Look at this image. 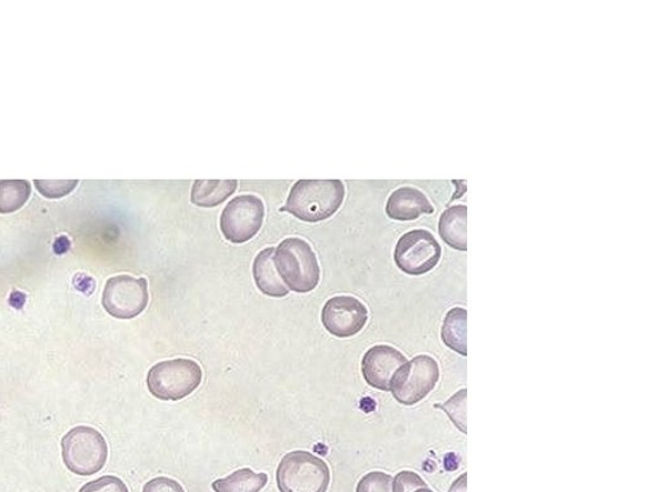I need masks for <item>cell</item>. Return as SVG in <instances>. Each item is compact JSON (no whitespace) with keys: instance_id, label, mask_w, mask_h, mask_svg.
I'll use <instances>...</instances> for the list:
<instances>
[{"instance_id":"10","label":"cell","mask_w":657,"mask_h":492,"mask_svg":"<svg viewBox=\"0 0 657 492\" xmlns=\"http://www.w3.org/2000/svg\"><path fill=\"white\" fill-rule=\"evenodd\" d=\"M368 319V308L354 297L331 298L321 312L323 328L339 339L357 335L362 331Z\"/></svg>"},{"instance_id":"9","label":"cell","mask_w":657,"mask_h":492,"mask_svg":"<svg viewBox=\"0 0 657 492\" xmlns=\"http://www.w3.org/2000/svg\"><path fill=\"white\" fill-rule=\"evenodd\" d=\"M149 302L148 282L121 274L107 281L102 304L108 314L119 320L136 319Z\"/></svg>"},{"instance_id":"24","label":"cell","mask_w":657,"mask_h":492,"mask_svg":"<svg viewBox=\"0 0 657 492\" xmlns=\"http://www.w3.org/2000/svg\"><path fill=\"white\" fill-rule=\"evenodd\" d=\"M143 492H186L179 482L169 478H157L146 483Z\"/></svg>"},{"instance_id":"5","label":"cell","mask_w":657,"mask_h":492,"mask_svg":"<svg viewBox=\"0 0 657 492\" xmlns=\"http://www.w3.org/2000/svg\"><path fill=\"white\" fill-rule=\"evenodd\" d=\"M62 458L66 466L79 476H91L107 462L108 446L101 432L78 426L62 439Z\"/></svg>"},{"instance_id":"20","label":"cell","mask_w":657,"mask_h":492,"mask_svg":"<svg viewBox=\"0 0 657 492\" xmlns=\"http://www.w3.org/2000/svg\"><path fill=\"white\" fill-rule=\"evenodd\" d=\"M356 492H394V478L385 472H370L360 480Z\"/></svg>"},{"instance_id":"2","label":"cell","mask_w":657,"mask_h":492,"mask_svg":"<svg viewBox=\"0 0 657 492\" xmlns=\"http://www.w3.org/2000/svg\"><path fill=\"white\" fill-rule=\"evenodd\" d=\"M276 265L287 288L296 293H310L319 285L318 257L303 239L282 240L276 249Z\"/></svg>"},{"instance_id":"23","label":"cell","mask_w":657,"mask_h":492,"mask_svg":"<svg viewBox=\"0 0 657 492\" xmlns=\"http://www.w3.org/2000/svg\"><path fill=\"white\" fill-rule=\"evenodd\" d=\"M427 483L411 471H404L398 473L394 479V492H414L420 488H426Z\"/></svg>"},{"instance_id":"15","label":"cell","mask_w":657,"mask_h":492,"mask_svg":"<svg viewBox=\"0 0 657 492\" xmlns=\"http://www.w3.org/2000/svg\"><path fill=\"white\" fill-rule=\"evenodd\" d=\"M237 187V180H196L190 200L198 207H216L235 193Z\"/></svg>"},{"instance_id":"8","label":"cell","mask_w":657,"mask_h":492,"mask_svg":"<svg viewBox=\"0 0 657 492\" xmlns=\"http://www.w3.org/2000/svg\"><path fill=\"white\" fill-rule=\"evenodd\" d=\"M265 204L251 194L232 198L220 217L222 235L235 244H242L257 235L262 228Z\"/></svg>"},{"instance_id":"26","label":"cell","mask_w":657,"mask_h":492,"mask_svg":"<svg viewBox=\"0 0 657 492\" xmlns=\"http://www.w3.org/2000/svg\"><path fill=\"white\" fill-rule=\"evenodd\" d=\"M414 492H435V491H432L428 486H426V488H420L418 490H415Z\"/></svg>"},{"instance_id":"13","label":"cell","mask_w":657,"mask_h":492,"mask_svg":"<svg viewBox=\"0 0 657 492\" xmlns=\"http://www.w3.org/2000/svg\"><path fill=\"white\" fill-rule=\"evenodd\" d=\"M253 278L262 294L282 298L289 294L276 265V248H266L255 258Z\"/></svg>"},{"instance_id":"21","label":"cell","mask_w":657,"mask_h":492,"mask_svg":"<svg viewBox=\"0 0 657 492\" xmlns=\"http://www.w3.org/2000/svg\"><path fill=\"white\" fill-rule=\"evenodd\" d=\"M36 185L41 194L47 198H62L71 193V191L77 188L78 181L77 180H68V181H46V180H36Z\"/></svg>"},{"instance_id":"25","label":"cell","mask_w":657,"mask_h":492,"mask_svg":"<svg viewBox=\"0 0 657 492\" xmlns=\"http://www.w3.org/2000/svg\"><path fill=\"white\" fill-rule=\"evenodd\" d=\"M468 474L465 473L460 479L454 483L450 489V492H467L468 483H467Z\"/></svg>"},{"instance_id":"11","label":"cell","mask_w":657,"mask_h":492,"mask_svg":"<svg viewBox=\"0 0 657 492\" xmlns=\"http://www.w3.org/2000/svg\"><path fill=\"white\" fill-rule=\"evenodd\" d=\"M407 362V358L394 347H372L362 358L364 379L374 389L390 391L396 372Z\"/></svg>"},{"instance_id":"22","label":"cell","mask_w":657,"mask_h":492,"mask_svg":"<svg viewBox=\"0 0 657 492\" xmlns=\"http://www.w3.org/2000/svg\"><path fill=\"white\" fill-rule=\"evenodd\" d=\"M79 492H129V489L119 478L103 476L88 482Z\"/></svg>"},{"instance_id":"19","label":"cell","mask_w":657,"mask_h":492,"mask_svg":"<svg viewBox=\"0 0 657 492\" xmlns=\"http://www.w3.org/2000/svg\"><path fill=\"white\" fill-rule=\"evenodd\" d=\"M467 389H462L459 393L455 394L450 400H448L445 404H437L436 408H440V410L445 411L448 416H450L451 421L455 423V426L459 429L462 433H467Z\"/></svg>"},{"instance_id":"17","label":"cell","mask_w":657,"mask_h":492,"mask_svg":"<svg viewBox=\"0 0 657 492\" xmlns=\"http://www.w3.org/2000/svg\"><path fill=\"white\" fill-rule=\"evenodd\" d=\"M268 482V474L243 469L231 473L227 479L216 480L212 489L215 492H260Z\"/></svg>"},{"instance_id":"14","label":"cell","mask_w":657,"mask_h":492,"mask_svg":"<svg viewBox=\"0 0 657 492\" xmlns=\"http://www.w3.org/2000/svg\"><path fill=\"white\" fill-rule=\"evenodd\" d=\"M468 208L454 205L448 208L439 219V235L454 249L468 250Z\"/></svg>"},{"instance_id":"1","label":"cell","mask_w":657,"mask_h":492,"mask_svg":"<svg viewBox=\"0 0 657 492\" xmlns=\"http://www.w3.org/2000/svg\"><path fill=\"white\" fill-rule=\"evenodd\" d=\"M345 195V183L340 180H298L280 211L306 222H319L339 210Z\"/></svg>"},{"instance_id":"3","label":"cell","mask_w":657,"mask_h":492,"mask_svg":"<svg viewBox=\"0 0 657 492\" xmlns=\"http://www.w3.org/2000/svg\"><path fill=\"white\" fill-rule=\"evenodd\" d=\"M202 376L201 365L179 358L153 365L148 372L147 385L155 398L163 402H178L201 385Z\"/></svg>"},{"instance_id":"6","label":"cell","mask_w":657,"mask_h":492,"mask_svg":"<svg viewBox=\"0 0 657 492\" xmlns=\"http://www.w3.org/2000/svg\"><path fill=\"white\" fill-rule=\"evenodd\" d=\"M438 381L439 365L435 358L418 355L396 372L390 391L399 404L410 406L426 399Z\"/></svg>"},{"instance_id":"18","label":"cell","mask_w":657,"mask_h":492,"mask_svg":"<svg viewBox=\"0 0 657 492\" xmlns=\"http://www.w3.org/2000/svg\"><path fill=\"white\" fill-rule=\"evenodd\" d=\"M31 195V187L24 180L0 181V213L7 214L21 210Z\"/></svg>"},{"instance_id":"12","label":"cell","mask_w":657,"mask_h":492,"mask_svg":"<svg viewBox=\"0 0 657 492\" xmlns=\"http://www.w3.org/2000/svg\"><path fill=\"white\" fill-rule=\"evenodd\" d=\"M387 214L397 221L418 220L422 214L435 213V207L420 190L404 187L394 191L388 198Z\"/></svg>"},{"instance_id":"7","label":"cell","mask_w":657,"mask_h":492,"mask_svg":"<svg viewBox=\"0 0 657 492\" xmlns=\"http://www.w3.org/2000/svg\"><path fill=\"white\" fill-rule=\"evenodd\" d=\"M442 258V247L427 230L406 232L398 240L395 250V262L399 270L410 277H421L435 270Z\"/></svg>"},{"instance_id":"16","label":"cell","mask_w":657,"mask_h":492,"mask_svg":"<svg viewBox=\"0 0 657 492\" xmlns=\"http://www.w3.org/2000/svg\"><path fill=\"white\" fill-rule=\"evenodd\" d=\"M444 343L464 357L468 355V312L464 308H452L447 313L442 331H440Z\"/></svg>"},{"instance_id":"4","label":"cell","mask_w":657,"mask_h":492,"mask_svg":"<svg viewBox=\"0 0 657 492\" xmlns=\"http://www.w3.org/2000/svg\"><path fill=\"white\" fill-rule=\"evenodd\" d=\"M277 482L280 492H327L330 470L320 458L297 450L282 456Z\"/></svg>"}]
</instances>
